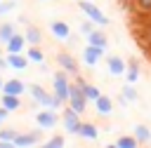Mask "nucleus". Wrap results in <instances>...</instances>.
<instances>
[{"instance_id":"obj_6","label":"nucleus","mask_w":151,"mask_h":148,"mask_svg":"<svg viewBox=\"0 0 151 148\" xmlns=\"http://www.w3.org/2000/svg\"><path fill=\"white\" fill-rule=\"evenodd\" d=\"M104 54H106L104 47H97V45H90V42L83 47V61H85V66H90V68L97 66V63L104 59Z\"/></svg>"},{"instance_id":"obj_34","label":"nucleus","mask_w":151,"mask_h":148,"mask_svg":"<svg viewBox=\"0 0 151 148\" xmlns=\"http://www.w3.org/2000/svg\"><path fill=\"white\" fill-rule=\"evenodd\" d=\"M0 56H2V49H0Z\"/></svg>"},{"instance_id":"obj_10","label":"nucleus","mask_w":151,"mask_h":148,"mask_svg":"<svg viewBox=\"0 0 151 148\" xmlns=\"http://www.w3.org/2000/svg\"><path fill=\"white\" fill-rule=\"evenodd\" d=\"M106 68H109V73H111V75L123 78V75H125V70H127V63H125L120 56L111 54V56H106Z\"/></svg>"},{"instance_id":"obj_32","label":"nucleus","mask_w":151,"mask_h":148,"mask_svg":"<svg viewBox=\"0 0 151 148\" xmlns=\"http://www.w3.org/2000/svg\"><path fill=\"white\" fill-rule=\"evenodd\" d=\"M7 115H9V110L0 106V125H5V120H7Z\"/></svg>"},{"instance_id":"obj_33","label":"nucleus","mask_w":151,"mask_h":148,"mask_svg":"<svg viewBox=\"0 0 151 148\" xmlns=\"http://www.w3.org/2000/svg\"><path fill=\"white\" fill-rule=\"evenodd\" d=\"M2 85H5V80H2V75H0V92H2Z\"/></svg>"},{"instance_id":"obj_13","label":"nucleus","mask_w":151,"mask_h":148,"mask_svg":"<svg viewBox=\"0 0 151 148\" xmlns=\"http://www.w3.org/2000/svg\"><path fill=\"white\" fill-rule=\"evenodd\" d=\"M76 82L80 85V89H83V94H85V99H87L90 103H94V101L101 96V92H99V87H97V85H92V82H83L78 75H76Z\"/></svg>"},{"instance_id":"obj_28","label":"nucleus","mask_w":151,"mask_h":148,"mask_svg":"<svg viewBox=\"0 0 151 148\" xmlns=\"http://www.w3.org/2000/svg\"><path fill=\"white\" fill-rule=\"evenodd\" d=\"M12 9H17V0H0V16L9 14Z\"/></svg>"},{"instance_id":"obj_20","label":"nucleus","mask_w":151,"mask_h":148,"mask_svg":"<svg viewBox=\"0 0 151 148\" xmlns=\"http://www.w3.org/2000/svg\"><path fill=\"white\" fill-rule=\"evenodd\" d=\"M85 38H87V42H90V45H97V47H104V49L109 47V38H106V33H104V31H92V33H90V35H85Z\"/></svg>"},{"instance_id":"obj_19","label":"nucleus","mask_w":151,"mask_h":148,"mask_svg":"<svg viewBox=\"0 0 151 148\" xmlns=\"http://www.w3.org/2000/svg\"><path fill=\"white\" fill-rule=\"evenodd\" d=\"M78 136L90 139V141H97V139H99V129H97L92 122H80V132H78Z\"/></svg>"},{"instance_id":"obj_22","label":"nucleus","mask_w":151,"mask_h":148,"mask_svg":"<svg viewBox=\"0 0 151 148\" xmlns=\"http://www.w3.org/2000/svg\"><path fill=\"white\" fill-rule=\"evenodd\" d=\"M139 75H142V70H139V61H137V59H132V61L127 63L125 80H127V82H137V80H139Z\"/></svg>"},{"instance_id":"obj_21","label":"nucleus","mask_w":151,"mask_h":148,"mask_svg":"<svg viewBox=\"0 0 151 148\" xmlns=\"http://www.w3.org/2000/svg\"><path fill=\"white\" fill-rule=\"evenodd\" d=\"M26 56H28V61L40 63V66H42V61H45V52L40 49V45H31V47L26 49Z\"/></svg>"},{"instance_id":"obj_26","label":"nucleus","mask_w":151,"mask_h":148,"mask_svg":"<svg viewBox=\"0 0 151 148\" xmlns=\"http://www.w3.org/2000/svg\"><path fill=\"white\" fill-rule=\"evenodd\" d=\"M47 148H61V146H66V136H61V134H54V136H50L47 139V143H45Z\"/></svg>"},{"instance_id":"obj_9","label":"nucleus","mask_w":151,"mask_h":148,"mask_svg":"<svg viewBox=\"0 0 151 148\" xmlns=\"http://www.w3.org/2000/svg\"><path fill=\"white\" fill-rule=\"evenodd\" d=\"M5 52H7V54L26 52V35H24V33H14V35L5 42Z\"/></svg>"},{"instance_id":"obj_5","label":"nucleus","mask_w":151,"mask_h":148,"mask_svg":"<svg viewBox=\"0 0 151 148\" xmlns=\"http://www.w3.org/2000/svg\"><path fill=\"white\" fill-rule=\"evenodd\" d=\"M35 122H38L40 129H54L59 125V115H57L54 108H42V110L35 113Z\"/></svg>"},{"instance_id":"obj_3","label":"nucleus","mask_w":151,"mask_h":148,"mask_svg":"<svg viewBox=\"0 0 151 148\" xmlns=\"http://www.w3.org/2000/svg\"><path fill=\"white\" fill-rule=\"evenodd\" d=\"M61 122H64L61 127L66 129V134H73V136H78V132H80V122H83V120H80V113H78V110H73L68 103L64 106Z\"/></svg>"},{"instance_id":"obj_12","label":"nucleus","mask_w":151,"mask_h":148,"mask_svg":"<svg viewBox=\"0 0 151 148\" xmlns=\"http://www.w3.org/2000/svg\"><path fill=\"white\" fill-rule=\"evenodd\" d=\"M50 33H52L57 40H68V38H71L68 23H66V21H59V19H54V21L50 23Z\"/></svg>"},{"instance_id":"obj_17","label":"nucleus","mask_w":151,"mask_h":148,"mask_svg":"<svg viewBox=\"0 0 151 148\" xmlns=\"http://www.w3.org/2000/svg\"><path fill=\"white\" fill-rule=\"evenodd\" d=\"M24 35H26V42H28V45H40V42H42V33H40L38 26H31V23H28V26L24 28Z\"/></svg>"},{"instance_id":"obj_16","label":"nucleus","mask_w":151,"mask_h":148,"mask_svg":"<svg viewBox=\"0 0 151 148\" xmlns=\"http://www.w3.org/2000/svg\"><path fill=\"white\" fill-rule=\"evenodd\" d=\"M0 106H2V108H7L9 113H14V110H19V108H21V96H17V94H2Z\"/></svg>"},{"instance_id":"obj_7","label":"nucleus","mask_w":151,"mask_h":148,"mask_svg":"<svg viewBox=\"0 0 151 148\" xmlns=\"http://www.w3.org/2000/svg\"><path fill=\"white\" fill-rule=\"evenodd\" d=\"M40 139H42V129H40V127L33 129V132H26V134H17L14 148H31V146H35Z\"/></svg>"},{"instance_id":"obj_4","label":"nucleus","mask_w":151,"mask_h":148,"mask_svg":"<svg viewBox=\"0 0 151 148\" xmlns=\"http://www.w3.org/2000/svg\"><path fill=\"white\" fill-rule=\"evenodd\" d=\"M73 110H78L80 115L85 113V108H87V99H85V94H83V89H80V85L78 82H71V94H68V101H66Z\"/></svg>"},{"instance_id":"obj_23","label":"nucleus","mask_w":151,"mask_h":148,"mask_svg":"<svg viewBox=\"0 0 151 148\" xmlns=\"http://www.w3.org/2000/svg\"><path fill=\"white\" fill-rule=\"evenodd\" d=\"M113 146H116V148H137V146H142V143H139V139L132 134V136H118Z\"/></svg>"},{"instance_id":"obj_18","label":"nucleus","mask_w":151,"mask_h":148,"mask_svg":"<svg viewBox=\"0 0 151 148\" xmlns=\"http://www.w3.org/2000/svg\"><path fill=\"white\" fill-rule=\"evenodd\" d=\"M120 96L127 101V103H134L137 99H139V92H137V87H134V82H125L123 87H120Z\"/></svg>"},{"instance_id":"obj_1","label":"nucleus","mask_w":151,"mask_h":148,"mask_svg":"<svg viewBox=\"0 0 151 148\" xmlns=\"http://www.w3.org/2000/svg\"><path fill=\"white\" fill-rule=\"evenodd\" d=\"M68 75H71V73H66V70L61 68V70H57V73H54V78H52L54 94H57L64 103L68 101V94H71V80H68Z\"/></svg>"},{"instance_id":"obj_2","label":"nucleus","mask_w":151,"mask_h":148,"mask_svg":"<svg viewBox=\"0 0 151 148\" xmlns=\"http://www.w3.org/2000/svg\"><path fill=\"white\" fill-rule=\"evenodd\" d=\"M78 7H80V12H85V16L87 19H92L97 26H109L111 21H109V16L94 5V2H90V0H78Z\"/></svg>"},{"instance_id":"obj_25","label":"nucleus","mask_w":151,"mask_h":148,"mask_svg":"<svg viewBox=\"0 0 151 148\" xmlns=\"http://www.w3.org/2000/svg\"><path fill=\"white\" fill-rule=\"evenodd\" d=\"M17 31H14V23L12 21H5V23H0V42H7L12 35H14Z\"/></svg>"},{"instance_id":"obj_30","label":"nucleus","mask_w":151,"mask_h":148,"mask_svg":"<svg viewBox=\"0 0 151 148\" xmlns=\"http://www.w3.org/2000/svg\"><path fill=\"white\" fill-rule=\"evenodd\" d=\"M142 12H151V0H134Z\"/></svg>"},{"instance_id":"obj_31","label":"nucleus","mask_w":151,"mask_h":148,"mask_svg":"<svg viewBox=\"0 0 151 148\" xmlns=\"http://www.w3.org/2000/svg\"><path fill=\"white\" fill-rule=\"evenodd\" d=\"M144 38H146V42H149V47H151V21H149L146 28H144Z\"/></svg>"},{"instance_id":"obj_11","label":"nucleus","mask_w":151,"mask_h":148,"mask_svg":"<svg viewBox=\"0 0 151 148\" xmlns=\"http://www.w3.org/2000/svg\"><path fill=\"white\" fill-rule=\"evenodd\" d=\"M5 56H7V63H9L12 70H26L28 63H31L24 52H17V54H7V52H5Z\"/></svg>"},{"instance_id":"obj_8","label":"nucleus","mask_w":151,"mask_h":148,"mask_svg":"<svg viewBox=\"0 0 151 148\" xmlns=\"http://www.w3.org/2000/svg\"><path fill=\"white\" fill-rule=\"evenodd\" d=\"M57 63H59V68H64L66 73L78 75V61H76L73 54H68V52H59V54H57Z\"/></svg>"},{"instance_id":"obj_27","label":"nucleus","mask_w":151,"mask_h":148,"mask_svg":"<svg viewBox=\"0 0 151 148\" xmlns=\"http://www.w3.org/2000/svg\"><path fill=\"white\" fill-rule=\"evenodd\" d=\"M17 129H12V127H0V139L2 141H12L14 143V139H17Z\"/></svg>"},{"instance_id":"obj_14","label":"nucleus","mask_w":151,"mask_h":148,"mask_svg":"<svg viewBox=\"0 0 151 148\" xmlns=\"http://www.w3.org/2000/svg\"><path fill=\"white\" fill-rule=\"evenodd\" d=\"M26 92V85L19 80V78H9V80H5V85H2V94H17V96H21Z\"/></svg>"},{"instance_id":"obj_29","label":"nucleus","mask_w":151,"mask_h":148,"mask_svg":"<svg viewBox=\"0 0 151 148\" xmlns=\"http://www.w3.org/2000/svg\"><path fill=\"white\" fill-rule=\"evenodd\" d=\"M94 26H97V23H94L92 19H87V16H85V21L80 23V33H83V35H90V33L94 31Z\"/></svg>"},{"instance_id":"obj_24","label":"nucleus","mask_w":151,"mask_h":148,"mask_svg":"<svg viewBox=\"0 0 151 148\" xmlns=\"http://www.w3.org/2000/svg\"><path fill=\"white\" fill-rule=\"evenodd\" d=\"M134 136L139 139V143H149L151 141V129L146 125H137L134 127Z\"/></svg>"},{"instance_id":"obj_15","label":"nucleus","mask_w":151,"mask_h":148,"mask_svg":"<svg viewBox=\"0 0 151 148\" xmlns=\"http://www.w3.org/2000/svg\"><path fill=\"white\" fill-rule=\"evenodd\" d=\"M94 108H97L99 115H111V113H113V99L106 96V94H101V96L94 101Z\"/></svg>"}]
</instances>
